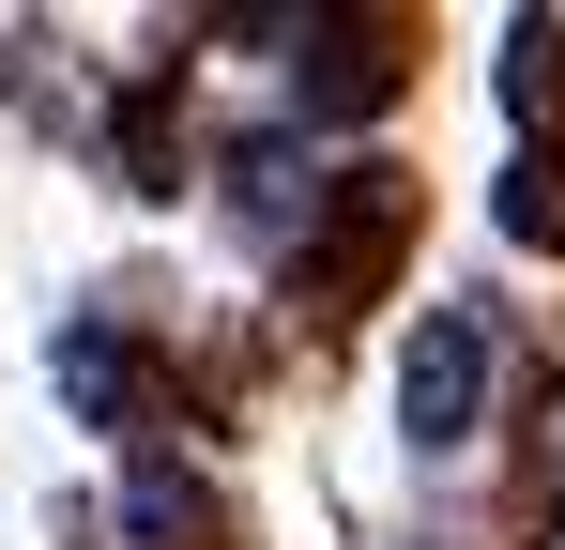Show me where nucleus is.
<instances>
[{
    "label": "nucleus",
    "instance_id": "obj_3",
    "mask_svg": "<svg viewBox=\"0 0 565 550\" xmlns=\"http://www.w3.org/2000/svg\"><path fill=\"white\" fill-rule=\"evenodd\" d=\"M504 92H520V123H551V107H565V31H551V15L504 31Z\"/></svg>",
    "mask_w": 565,
    "mask_h": 550
},
{
    "label": "nucleus",
    "instance_id": "obj_4",
    "mask_svg": "<svg viewBox=\"0 0 565 550\" xmlns=\"http://www.w3.org/2000/svg\"><path fill=\"white\" fill-rule=\"evenodd\" d=\"M489 214H504L520 245H565V169H551V154H520V169L489 183Z\"/></svg>",
    "mask_w": 565,
    "mask_h": 550
},
{
    "label": "nucleus",
    "instance_id": "obj_1",
    "mask_svg": "<svg viewBox=\"0 0 565 550\" xmlns=\"http://www.w3.org/2000/svg\"><path fill=\"white\" fill-rule=\"evenodd\" d=\"M473 413H489V306H428L397 352V429H413V458H459Z\"/></svg>",
    "mask_w": 565,
    "mask_h": 550
},
{
    "label": "nucleus",
    "instance_id": "obj_2",
    "mask_svg": "<svg viewBox=\"0 0 565 550\" xmlns=\"http://www.w3.org/2000/svg\"><path fill=\"white\" fill-rule=\"evenodd\" d=\"M122 520H138L153 550H199V536H214V505H199L169 458H122Z\"/></svg>",
    "mask_w": 565,
    "mask_h": 550
}]
</instances>
